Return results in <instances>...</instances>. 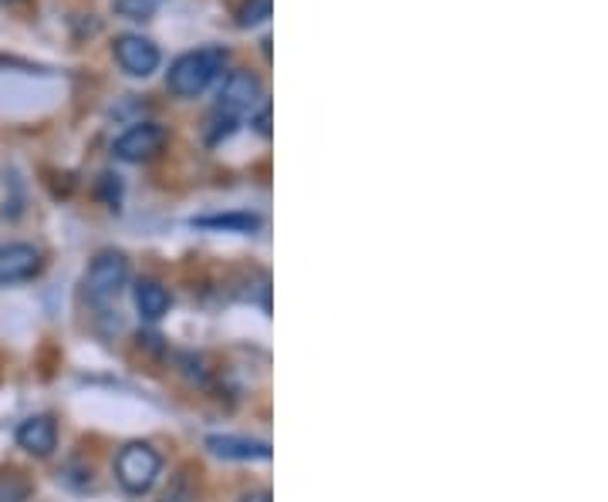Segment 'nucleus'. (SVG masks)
<instances>
[{
    "label": "nucleus",
    "mask_w": 608,
    "mask_h": 502,
    "mask_svg": "<svg viewBox=\"0 0 608 502\" xmlns=\"http://www.w3.org/2000/svg\"><path fill=\"white\" fill-rule=\"evenodd\" d=\"M220 68H223L220 48L189 51V54L176 58V64L170 68V91L179 98H197L200 91H207V85L216 78Z\"/></svg>",
    "instance_id": "obj_1"
},
{
    "label": "nucleus",
    "mask_w": 608,
    "mask_h": 502,
    "mask_svg": "<svg viewBox=\"0 0 608 502\" xmlns=\"http://www.w3.org/2000/svg\"><path fill=\"white\" fill-rule=\"evenodd\" d=\"M129 280V260L119 250H102L85 274V297L91 308H109Z\"/></svg>",
    "instance_id": "obj_2"
},
{
    "label": "nucleus",
    "mask_w": 608,
    "mask_h": 502,
    "mask_svg": "<svg viewBox=\"0 0 608 502\" xmlns=\"http://www.w3.org/2000/svg\"><path fill=\"white\" fill-rule=\"evenodd\" d=\"M159 468H163V459H159V452L149 442H129L115 455V479L133 495L152 489V482L159 479Z\"/></svg>",
    "instance_id": "obj_3"
},
{
    "label": "nucleus",
    "mask_w": 608,
    "mask_h": 502,
    "mask_svg": "<svg viewBox=\"0 0 608 502\" xmlns=\"http://www.w3.org/2000/svg\"><path fill=\"white\" fill-rule=\"evenodd\" d=\"M163 146H166V128L142 122V125H133L129 131H122V136L115 139V155L122 162H149L163 152Z\"/></svg>",
    "instance_id": "obj_4"
},
{
    "label": "nucleus",
    "mask_w": 608,
    "mask_h": 502,
    "mask_svg": "<svg viewBox=\"0 0 608 502\" xmlns=\"http://www.w3.org/2000/svg\"><path fill=\"white\" fill-rule=\"evenodd\" d=\"M115 58L122 64V72L133 78H149L159 68V48L142 35H122L115 41Z\"/></svg>",
    "instance_id": "obj_5"
},
{
    "label": "nucleus",
    "mask_w": 608,
    "mask_h": 502,
    "mask_svg": "<svg viewBox=\"0 0 608 502\" xmlns=\"http://www.w3.org/2000/svg\"><path fill=\"white\" fill-rule=\"evenodd\" d=\"M41 271V253L30 243H8L0 247V287L24 284Z\"/></svg>",
    "instance_id": "obj_6"
},
{
    "label": "nucleus",
    "mask_w": 608,
    "mask_h": 502,
    "mask_svg": "<svg viewBox=\"0 0 608 502\" xmlns=\"http://www.w3.org/2000/svg\"><path fill=\"white\" fill-rule=\"evenodd\" d=\"M258 98H261V81H258V75H250V72H231L227 81H223V88H220V112H227V115H237V118H240V112H250Z\"/></svg>",
    "instance_id": "obj_7"
},
{
    "label": "nucleus",
    "mask_w": 608,
    "mask_h": 502,
    "mask_svg": "<svg viewBox=\"0 0 608 502\" xmlns=\"http://www.w3.org/2000/svg\"><path fill=\"white\" fill-rule=\"evenodd\" d=\"M17 445L38 459H48L58 449V425L51 415H35L17 425Z\"/></svg>",
    "instance_id": "obj_8"
},
{
    "label": "nucleus",
    "mask_w": 608,
    "mask_h": 502,
    "mask_svg": "<svg viewBox=\"0 0 608 502\" xmlns=\"http://www.w3.org/2000/svg\"><path fill=\"white\" fill-rule=\"evenodd\" d=\"M207 449L220 459H240V462H253V459H271V445L268 442H250V439H237V435H210Z\"/></svg>",
    "instance_id": "obj_9"
},
{
    "label": "nucleus",
    "mask_w": 608,
    "mask_h": 502,
    "mask_svg": "<svg viewBox=\"0 0 608 502\" xmlns=\"http://www.w3.org/2000/svg\"><path fill=\"white\" fill-rule=\"evenodd\" d=\"M136 308L146 321H159L166 311H170V293L163 284L156 280H139L136 284Z\"/></svg>",
    "instance_id": "obj_10"
},
{
    "label": "nucleus",
    "mask_w": 608,
    "mask_h": 502,
    "mask_svg": "<svg viewBox=\"0 0 608 502\" xmlns=\"http://www.w3.org/2000/svg\"><path fill=\"white\" fill-rule=\"evenodd\" d=\"M35 486L17 468H0V502H27Z\"/></svg>",
    "instance_id": "obj_11"
},
{
    "label": "nucleus",
    "mask_w": 608,
    "mask_h": 502,
    "mask_svg": "<svg viewBox=\"0 0 608 502\" xmlns=\"http://www.w3.org/2000/svg\"><path fill=\"white\" fill-rule=\"evenodd\" d=\"M274 11V0H244L240 11H237V24L240 27H258L271 17Z\"/></svg>",
    "instance_id": "obj_12"
},
{
    "label": "nucleus",
    "mask_w": 608,
    "mask_h": 502,
    "mask_svg": "<svg viewBox=\"0 0 608 502\" xmlns=\"http://www.w3.org/2000/svg\"><path fill=\"white\" fill-rule=\"evenodd\" d=\"M156 11V0H115V14L129 21H149Z\"/></svg>",
    "instance_id": "obj_13"
},
{
    "label": "nucleus",
    "mask_w": 608,
    "mask_h": 502,
    "mask_svg": "<svg viewBox=\"0 0 608 502\" xmlns=\"http://www.w3.org/2000/svg\"><path fill=\"white\" fill-rule=\"evenodd\" d=\"M200 226H216V229L250 233V229H258V219H253V216H210V219H200Z\"/></svg>",
    "instance_id": "obj_14"
},
{
    "label": "nucleus",
    "mask_w": 608,
    "mask_h": 502,
    "mask_svg": "<svg viewBox=\"0 0 608 502\" xmlns=\"http://www.w3.org/2000/svg\"><path fill=\"white\" fill-rule=\"evenodd\" d=\"M258 131H261V136H268V131H271V112H268V109H264L261 118H258Z\"/></svg>",
    "instance_id": "obj_15"
},
{
    "label": "nucleus",
    "mask_w": 608,
    "mask_h": 502,
    "mask_svg": "<svg viewBox=\"0 0 608 502\" xmlns=\"http://www.w3.org/2000/svg\"><path fill=\"white\" fill-rule=\"evenodd\" d=\"M240 502H271V495L268 492H247Z\"/></svg>",
    "instance_id": "obj_16"
},
{
    "label": "nucleus",
    "mask_w": 608,
    "mask_h": 502,
    "mask_svg": "<svg viewBox=\"0 0 608 502\" xmlns=\"http://www.w3.org/2000/svg\"><path fill=\"white\" fill-rule=\"evenodd\" d=\"M0 4H11V0H0Z\"/></svg>",
    "instance_id": "obj_17"
},
{
    "label": "nucleus",
    "mask_w": 608,
    "mask_h": 502,
    "mask_svg": "<svg viewBox=\"0 0 608 502\" xmlns=\"http://www.w3.org/2000/svg\"><path fill=\"white\" fill-rule=\"evenodd\" d=\"M163 502H176V499H163Z\"/></svg>",
    "instance_id": "obj_18"
}]
</instances>
